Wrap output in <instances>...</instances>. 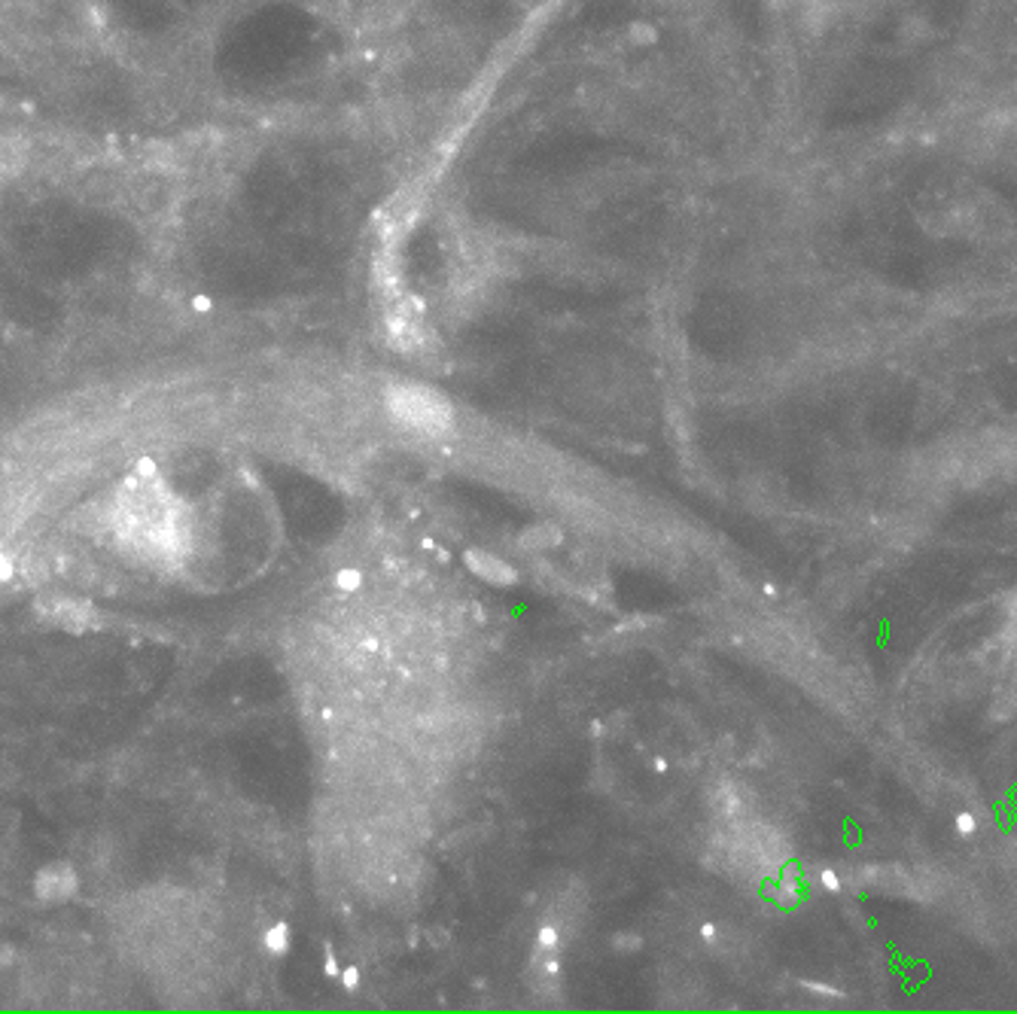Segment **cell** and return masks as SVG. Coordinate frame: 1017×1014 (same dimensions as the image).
Wrapping results in <instances>:
<instances>
[{
  "instance_id": "6da1fadb",
  "label": "cell",
  "mask_w": 1017,
  "mask_h": 1014,
  "mask_svg": "<svg viewBox=\"0 0 1017 1014\" xmlns=\"http://www.w3.org/2000/svg\"><path fill=\"white\" fill-rule=\"evenodd\" d=\"M388 411L393 414V421H400L402 427H412V430L433 436L449 430L451 421H454L449 399L439 397L436 390H430V387L418 385L390 387Z\"/></svg>"
},
{
  "instance_id": "7a4b0ae2",
  "label": "cell",
  "mask_w": 1017,
  "mask_h": 1014,
  "mask_svg": "<svg viewBox=\"0 0 1017 1014\" xmlns=\"http://www.w3.org/2000/svg\"><path fill=\"white\" fill-rule=\"evenodd\" d=\"M933 223H942V226H945V235L978 242L984 235L996 232V226H999V214H996L994 202L975 198L972 193H966L951 195L947 202H942L938 211H935Z\"/></svg>"
},
{
  "instance_id": "3957f363",
  "label": "cell",
  "mask_w": 1017,
  "mask_h": 1014,
  "mask_svg": "<svg viewBox=\"0 0 1017 1014\" xmlns=\"http://www.w3.org/2000/svg\"><path fill=\"white\" fill-rule=\"evenodd\" d=\"M463 564H466L470 573H475L479 580H485L487 585L508 588V585H515V582H518V573H515V567L506 564L503 557L485 552V549H466V552H463Z\"/></svg>"
},
{
  "instance_id": "277c9868",
  "label": "cell",
  "mask_w": 1017,
  "mask_h": 1014,
  "mask_svg": "<svg viewBox=\"0 0 1017 1014\" xmlns=\"http://www.w3.org/2000/svg\"><path fill=\"white\" fill-rule=\"evenodd\" d=\"M521 545L524 549H555V545H561V531L555 524H536V528H527L521 533Z\"/></svg>"
},
{
  "instance_id": "5b68a950",
  "label": "cell",
  "mask_w": 1017,
  "mask_h": 1014,
  "mask_svg": "<svg viewBox=\"0 0 1017 1014\" xmlns=\"http://www.w3.org/2000/svg\"><path fill=\"white\" fill-rule=\"evenodd\" d=\"M557 948H561V926L543 923L536 932V954H557Z\"/></svg>"
},
{
  "instance_id": "8992f818",
  "label": "cell",
  "mask_w": 1017,
  "mask_h": 1014,
  "mask_svg": "<svg viewBox=\"0 0 1017 1014\" xmlns=\"http://www.w3.org/2000/svg\"><path fill=\"white\" fill-rule=\"evenodd\" d=\"M263 944H266V951H271V954H287V951H290V930H287L284 923L271 926V930L266 932Z\"/></svg>"
},
{
  "instance_id": "52a82bcc",
  "label": "cell",
  "mask_w": 1017,
  "mask_h": 1014,
  "mask_svg": "<svg viewBox=\"0 0 1017 1014\" xmlns=\"http://www.w3.org/2000/svg\"><path fill=\"white\" fill-rule=\"evenodd\" d=\"M336 588L341 592H357V588H363V573L357 567H345L336 573Z\"/></svg>"
},
{
  "instance_id": "ba28073f",
  "label": "cell",
  "mask_w": 1017,
  "mask_h": 1014,
  "mask_svg": "<svg viewBox=\"0 0 1017 1014\" xmlns=\"http://www.w3.org/2000/svg\"><path fill=\"white\" fill-rule=\"evenodd\" d=\"M360 979H363V975H360V969L348 966V969H341L339 984L345 987V991L353 993V991H360Z\"/></svg>"
},
{
  "instance_id": "9c48e42d",
  "label": "cell",
  "mask_w": 1017,
  "mask_h": 1014,
  "mask_svg": "<svg viewBox=\"0 0 1017 1014\" xmlns=\"http://www.w3.org/2000/svg\"><path fill=\"white\" fill-rule=\"evenodd\" d=\"M323 972H327V979H332V981H339V975H341L339 963H336V954H332L329 948H327V963H323Z\"/></svg>"
},
{
  "instance_id": "30bf717a",
  "label": "cell",
  "mask_w": 1017,
  "mask_h": 1014,
  "mask_svg": "<svg viewBox=\"0 0 1017 1014\" xmlns=\"http://www.w3.org/2000/svg\"><path fill=\"white\" fill-rule=\"evenodd\" d=\"M616 948H628V951H640L643 942L640 935H618Z\"/></svg>"
},
{
  "instance_id": "8fae6325",
  "label": "cell",
  "mask_w": 1017,
  "mask_h": 1014,
  "mask_svg": "<svg viewBox=\"0 0 1017 1014\" xmlns=\"http://www.w3.org/2000/svg\"><path fill=\"white\" fill-rule=\"evenodd\" d=\"M959 826H963V834H969V829H975V820H969V817H963V820H959Z\"/></svg>"
}]
</instances>
